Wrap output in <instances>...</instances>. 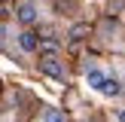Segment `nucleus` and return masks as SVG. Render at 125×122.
Here are the masks:
<instances>
[{
  "instance_id": "1",
  "label": "nucleus",
  "mask_w": 125,
  "mask_h": 122,
  "mask_svg": "<svg viewBox=\"0 0 125 122\" xmlns=\"http://www.w3.org/2000/svg\"><path fill=\"white\" fill-rule=\"evenodd\" d=\"M40 70L46 73V76H52V79H64V64L58 61V55H46V58H40Z\"/></svg>"
},
{
  "instance_id": "2",
  "label": "nucleus",
  "mask_w": 125,
  "mask_h": 122,
  "mask_svg": "<svg viewBox=\"0 0 125 122\" xmlns=\"http://www.w3.org/2000/svg\"><path fill=\"white\" fill-rule=\"evenodd\" d=\"M85 82H89V89L101 92V89H104V82H107V73H104L101 67H89V70H85Z\"/></svg>"
},
{
  "instance_id": "3",
  "label": "nucleus",
  "mask_w": 125,
  "mask_h": 122,
  "mask_svg": "<svg viewBox=\"0 0 125 122\" xmlns=\"http://www.w3.org/2000/svg\"><path fill=\"white\" fill-rule=\"evenodd\" d=\"M15 15H18L21 24H34V21H37V6H34V3H21V6L15 9Z\"/></svg>"
},
{
  "instance_id": "4",
  "label": "nucleus",
  "mask_w": 125,
  "mask_h": 122,
  "mask_svg": "<svg viewBox=\"0 0 125 122\" xmlns=\"http://www.w3.org/2000/svg\"><path fill=\"white\" fill-rule=\"evenodd\" d=\"M37 43L40 40H37L34 30H21V34H18V46H21L24 52H37Z\"/></svg>"
},
{
  "instance_id": "5",
  "label": "nucleus",
  "mask_w": 125,
  "mask_h": 122,
  "mask_svg": "<svg viewBox=\"0 0 125 122\" xmlns=\"http://www.w3.org/2000/svg\"><path fill=\"white\" fill-rule=\"evenodd\" d=\"M37 49H40V58H46V55H58V43H55V40L37 43Z\"/></svg>"
},
{
  "instance_id": "6",
  "label": "nucleus",
  "mask_w": 125,
  "mask_h": 122,
  "mask_svg": "<svg viewBox=\"0 0 125 122\" xmlns=\"http://www.w3.org/2000/svg\"><path fill=\"white\" fill-rule=\"evenodd\" d=\"M43 122H67V116H64V110H55V107H49L46 113H43Z\"/></svg>"
},
{
  "instance_id": "7",
  "label": "nucleus",
  "mask_w": 125,
  "mask_h": 122,
  "mask_svg": "<svg viewBox=\"0 0 125 122\" xmlns=\"http://www.w3.org/2000/svg\"><path fill=\"white\" fill-rule=\"evenodd\" d=\"M119 122H125V110H122V113H119Z\"/></svg>"
}]
</instances>
